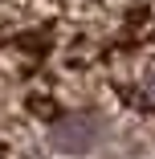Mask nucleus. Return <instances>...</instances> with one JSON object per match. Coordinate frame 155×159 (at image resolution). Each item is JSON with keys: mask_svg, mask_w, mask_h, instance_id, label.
Listing matches in <instances>:
<instances>
[{"mask_svg": "<svg viewBox=\"0 0 155 159\" xmlns=\"http://www.w3.org/2000/svg\"><path fill=\"white\" fill-rule=\"evenodd\" d=\"M94 135H98V126L90 122L86 114H74V118H66L53 131V139H57V147H66V151H86L90 143H94Z\"/></svg>", "mask_w": 155, "mask_h": 159, "instance_id": "1", "label": "nucleus"}]
</instances>
